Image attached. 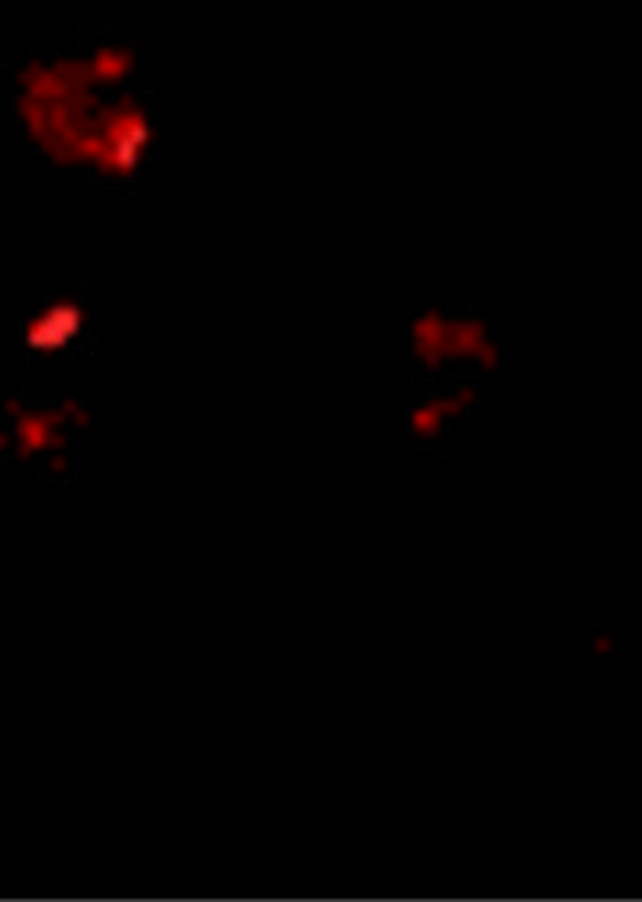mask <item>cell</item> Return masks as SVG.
Wrapping results in <instances>:
<instances>
[{
  "label": "cell",
  "instance_id": "6da1fadb",
  "mask_svg": "<svg viewBox=\"0 0 642 902\" xmlns=\"http://www.w3.org/2000/svg\"><path fill=\"white\" fill-rule=\"evenodd\" d=\"M103 90L84 49L29 52L7 74V116L33 158L65 174H84L97 161V113Z\"/></svg>",
  "mask_w": 642,
  "mask_h": 902
},
{
  "label": "cell",
  "instance_id": "7a4b0ae2",
  "mask_svg": "<svg viewBox=\"0 0 642 902\" xmlns=\"http://www.w3.org/2000/svg\"><path fill=\"white\" fill-rule=\"evenodd\" d=\"M408 360L424 370V376H450V373H472V376H495L501 373L504 341L492 318L476 309H418L405 318L402 328Z\"/></svg>",
  "mask_w": 642,
  "mask_h": 902
},
{
  "label": "cell",
  "instance_id": "3957f363",
  "mask_svg": "<svg viewBox=\"0 0 642 902\" xmlns=\"http://www.w3.org/2000/svg\"><path fill=\"white\" fill-rule=\"evenodd\" d=\"M0 421L7 424L13 460L42 469V476H65L71 469V447L78 434L61 418L55 402L29 405L20 395H7Z\"/></svg>",
  "mask_w": 642,
  "mask_h": 902
},
{
  "label": "cell",
  "instance_id": "277c9868",
  "mask_svg": "<svg viewBox=\"0 0 642 902\" xmlns=\"http://www.w3.org/2000/svg\"><path fill=\"white\" fill-rule=\"evenodd\" d=\"M84 58H87L90 74H94V81L100 84L103 94L142 87L145 49L135 36H126V33L94 36L84 45Z\"/></svg>",
  "mask_w": 642,
  "mask_h": 902
},
{
  "label": "cell",
  "instance_id": "5b68a950",
  "mask_svg": "<svg viewBox=\"0 0 642 902\" xmlns=\"http://www.w3.org/2000/svg\"><path fill=\"white\" fill-rule=\"evenodd\" d=\"M408 437L415 443H424V447H434L443 437L453 431V421L447 418V411L440 408L434 389L421 392L415 402L408 405Z\"/></svg>",
  "mask_w": 642,
  "mask_h": 902
},
{
  "label": "cell",
  "instance_id": "8992f818",
  "mask_svg": "<svg viewBox=\"0 0 642 902\" xmlns=\"http://www.w3.org/2000/svg\"><path fill=\"white\" fill-rule=\"evenodd\" d=\"M58 405V411H61V418L68 421V427L74 434H87L90 427H94V408H90V402L84 399V395H61V399L55 402Z\"/></svg>",
  "mask_w": 642,
  "mask_h": 902
},
{
  "label": "cell",
  "instance_id": "52a82bcc",
  "mask_svg": "<svg viewBox=\"0 0 642 902\" xmlns=\"http://www.w3.org/2000/svg\"><path fill=\"white\" fill-rule=\"evenodd\" d=\"M591 655L598 662L614 659V630L610 626H594L591 630Z\"/></svg>",
  "mask_w": 642,
  "mask_h": 902
},
{
  "label": "cell",
  "instance_id": "ba28073f",
  "mask_svg": "<svg viewBox=\"0 0 642 902\" xmlns=\"http://www.w3.org/2000/svg\"><path fill=\"white\" fill-rule=\"evenodd\" d=\"M7 463H13V443H10L7 424L0 421V466H7Z\"/></svg>",
  "mask_w": 642,
  "mask_h": 902
}]
</instances>
